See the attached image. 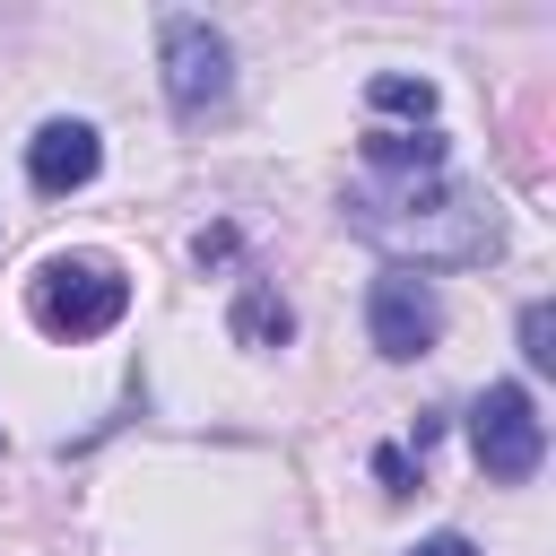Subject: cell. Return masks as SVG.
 I'll return each mask as SVG.
<instances>
[{"label":"cell","mask_w":556,"mask_h":556,"mask_svg":"<svg viewBox=\"0 0 556 556\" xmlns=\"http://www.w3.org/2000/svg\"><path fill=\"white\" fill-rule=\"evenodd\" d=\"M348 226L382 252H400V269H478L504 252V217L478 182L452 174H408V182H365L348 191Z\"/></svg>","instance_id":"1"},{"label":"cell","mask_w":556,"mask_h":556,"mask_svg":"<svg viewBox=\"0 0 556 556\" xmlns=\"http://www.w3.org/2000/svg\"><path fill=\"white\" fill-rule=\"evenodd\" d=\"M26 313L43 339H104L122 313H130V278L122 261L104 252H52L35 278H26Z\"/></svg>","instance_id":"2"},{"label":"cell","mask_w":556,"mask_h":556,"mask_svg":"<svg viewBox=\"0 0 556 556\" xmlns=\"http://www.w3.org/2000/svg\"><path fill=\"white\" fill-rule=\"evenodd\" d=\"M156 61H165V104L182 122H200V113H217L235 96V43L208 17H165L156 26Z\"/></svg>","instance_id":"3"},{"label":"cell","mask_w":556,"mask_h":556,"mask_svg":"<svg viewBox=\"0 0 556 556\" xmlns=\"http://www.w3.org/2000/svg\"><path fill=\"white\" fill-rule=\"evenodd\" d=\"M469 452L495 486H521L539 460H547V426H539V400L521 382H486L469 400Z\"/></svg>","instance_id":"4"},{"label":"cell","mask_w":556,"mask_h":556,"mask_svg":"<svg viewBox=\"0 0 556 556\" xmlns=\"http://www.w3.org/2000/svg\"><path fill=\"white\" fill-rule=\"evenodd\" d=\"M365 330H374V348H382L391 365L426 356V348L443 339V295H434V278H417V269H382L374 295H365Z\"/></svg>","instance_id":"5"},{"label":"cell","mask_w":556,"mask_h":556,"mask_svg":"<svg viewBox=\"0 0 556 556\" xmlns=\"http://www.w3.org/2000/svg\"><path fill=\"white\" fill-rule=\"evenodd\" d=\"M96 174H104V139H96V122H43V130L26 139V182H35L43 200L87 191Z\"/></svg>","instance_id":"6"},{"label":"cell","mask_w":556,"mask_h":556,"mask_svg":"<svg viewBox=\"0 0 556 556\" xmlns=\"http://www.w3.org/2000/svg\"><path fill=\"white\" fill-rule=\"evenodd\" d=\"M374 174L382 182H408V174H443V130H374L365 139Z\"/></svg>","instance_id":"7"},{"label":"cell","mask_w":556,"mask_h":556,"mask_svg":"<svg viewBox=\"0 0 556 556\" xmlns=\"http://www.w3.org/2000/svg\"><path fill=\"white\" fill-rule=\"evenodd\" d=\"M287 330H295L287 295H278V287H261V278H243V295H235V339H243V348H278Z\"/></svg>","instance_id":"8"},{"label":"cell","mask_w":556,"mask_h":556,"mask_svg":"<svg viewBox=\"0 0 556 556\" xmlns=\"http://www.w3.org/2000/svg\"><path fill=\"white\" fill-rule=\"evenodd\" d=\"M365 104H374V113H408V122H434V78H408V70H382V78L365 87Z\"/></svg>","instance_id":"9"},{"label":"cell","mask_w":556,"mask_h":556,"mask_svg":"<svg viewBox=\"0 0 556 556\" xmlns=\"http://www.w3.org/2000/svg\"><path fill=\"white\" fill-rule=\"evenodd\" d=\"M521 356L547 374L556 365V304H521Z\"/></svg>","instance_id":"10"},{"label":"cell","mask_w":556,"mask_h":556,"mask_svg":"<svg viewBox=\"0 0 556 556\" xmlns=\"http://www.w3.org/2000/svg\"><path fill=\"white\" fill-rule=\"evenodd\" d=\"M374 478H382L391 495H408V486H417V469H408V452H400V443H391V452H374Z\"/></svg>","instance_id":"11"},{"label":"cell","mask_w":556,"mask_h":556,"mask_svg":"<svg viewBox=\"0 0 556 556\" xmlns=\"http://www.w3.org/2000/svg\"><path fill=\"white\" fill-rule=\"evenodd\" d=\"M226 252H235V235H226V226H200V243H191V261L208 269V261H226Z\"/></svg>","instance_id":"12"},{"label":"cell","mask_w":556,"mask_h":556,"mask_svg":"<svg viewBox=\"0 0 556 556\" xmlns=\"http://www.w3.org/2000/svg\"><path fill=\"white\" fill-rule=\"evenodd\" d=\"M408 556H478V547H469V539H460V530H434V539H417V547H408Z\"/></svg>","instance_id":"13"}]
</instances>
